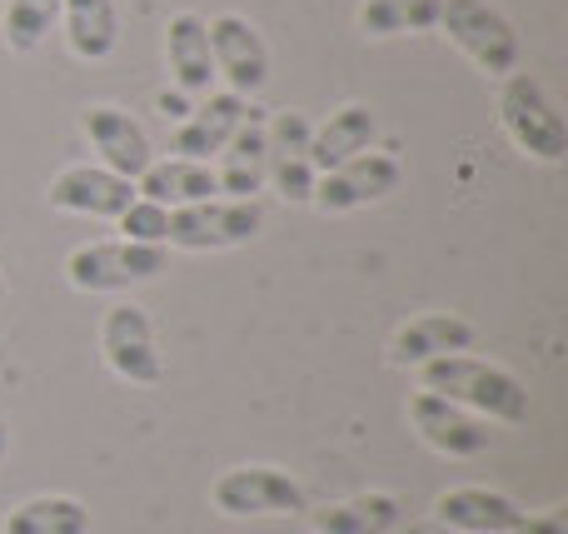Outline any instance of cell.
<instances>
[{
  "label": "cell",
  "instance_id": "6",
  "mask_svg": "<svg viewBox=\"0 0 568 534\" xmlns=\"http://www.w3.org/2000/svg\"><path fill=\"white\" fill-rule=\"evenodd\" d=\"M265 230V205L260 200H230V195H210L195 205L170 210V230L165 245L175 250H230L245 245Z\"/></svg>",
  "mask_w": 568,
  "mask_h": 534
},
{
  "label": "cell",
  "instance_id": "8",
  "mask_svg": "<svg viewBox=\"0 0 568 534\" xmlns=\"http://www.w3.org/2000/svg\"><path fill=\"white\" fill-rule=\"evenodd\" d=\"M100 360L115 380L125 385H160L165 380V360L155 345V325L135 300H120L100 320Z\"/></svg>",
  "mask_w": 568,
  "mask_h": 534
},
{
  "label": "cell",
  "instance_id": "17",
  "mask_svg": "<svg viewBox=\"0 0 568 534\" xmlns=\"http://www.w3.org/2000/svg\"><path fill=\"white\" fill-rule=\"evenodd\" d=\"M220 165H215V180H220V195L230 200H260L270 180V155H265V120L250 110L245 125L230 135V145L220 150Z\"/></svg>",
  "mask_w": 568,
  "mask_h": 534
},
{
  "label": "cell",
  "instance_id": "28",
  "mask_svg": "<svg viewBox=\"0 0 568 534\" xmlns=\"http://www.w3.org/2000/svg\"><path fill=\"white\" fill-rule=\"evenodd\" d=\"M160 110H165V115H175V120L190 115V110H185V95H160Z\"/></svg>",
  "mask_w": 568,
  "mask_h": 534
},
{
  "label": "cell",
  "instance_id": "13",
  "mask_svg": "<svg viewBox=\"0 0 568 534\" xmlns=\"http://www.w3.org/2000/svg\"><path fill=\"white\" fill-rule=\"evenodd\" d=\"M245 115H250V100L245 95H235V90H210V95L200 100L185 120H180L175 145H170V150H175V155H185V160H205V165H210V160L230 145V135L245 125Z\"/></svg>",
  "mask_w": 568,
  "mask_h": 534
},
{
  "label": "cell",
  "instance_id": "26",
  "mask_svg": "<svg viewBox=\"0 0 568 534\" xmlns=\"http://www.w3.org/2000/svg\"><path fill=\"white\" fill-rule=\"evenodd\" d=\"M120 240H135V245H165V230H170V210L155 205V200L135 195L125 210L115 215Z\"/></svg>",
  "mask_w": 568,
  "mask_h": 534
},
{
  "label": "cell",
  "instance_id": "4",
  "mask_svg": "<svg viewBox=\"0 0 568 534\" xmlns=\"http://www.w3.org/2000/svg\"><path fill=\"white\" fill-rule=\"evenodd\" d=\"M170 250L165 245H135V240H90V245L70 250L65 280L85 295H110V290H130L145 280L165 275Z\"/></svg>",
  "mask_w": 568,
  "mask_h": 534
},
{
  "label": "cell",
  "instance_id": "1",
  "mask_svg": "<svg viewBox=\"0 0 568 534\" xmlns=\"http://www.w3.org/2000/svg\"><path fill=\"white\" fill-rule=\"evenodd\" d=\"M419 390H434V395L474 410L479 420H499V425H524L529 420V390H524V380L514 370L494 365V360L469 355V350L419 365Z\"/></svg>",
  "mask_w": 568,
  "mask_h": 534
},
{
  "label": "cell",
  "instance_id": "25",
  "mask_svg": "<svg viewBox=\"0 0 568 534\" xmlns=\"http://www.w3.org/2000/svg\"><path fill=\"white\" fill-rule=\"evenodd\" d=\"M60 20V0H10L6 6V46L16 56H30L50 40Z\"/></svg>",
  "mask_w": 568,
  "mask_h": 534
},
{
  "label": "cell",
  "instance_id": "22",
  "mask_svg": "<svg viewBox=\"0 0 568 534\" xmlns=\"http://www.w3.org/2000/svg\"><path fill=\"white\" fill-rule=\"evenodd\" d=\"M404 510L384 490H364V495L334 500V505L314 510V534H389L399 530Z\"/></svg>",
  "mask_w": 568,
  "mask_h": 534
},
{
  "label": "cell",
  "instance_id": "27",
  "mask_svg": "<svg viewBox=\"0 0 568 534\" xmlns=\"http://www.w3.org/2000/svg\"><path fill=\"white\" fill-rule=\"evenodd\" d=\"M514 534H568V515L564 510H544V515H524Z\"/></svg>",
  "mask_w": 568,
  "mask_h": 534
},
{
  "label": "cell",
  "instance_id": "31",
  "mask_svg": "<svg viewBox=\"0 0 568 534\" xmlns=\"http://www.w3.org/2000/svg\"><path fill=\"white\" fill-rule=\"evenodd\" d=\"M439 534H454V530H439Z\"/></svg>",
  "mask_w": 568,
  "mask_h": 534
},
{
  "label": "cell",
  "instance_id": "16",
  "mask_svg": "<svg viewBox=\"0 0 568 534\" xmlns=\"http://www.w3.org/2000/svg\"><path fill=\"white\" fill-rule=\"evenodd\" d=\"M474 345V325L464 315H414L394 330L389 340V365L394 370H419L429 360H444V355H459V350Z\"/></svg>",
  "mask_w": 568,
  "mask_h": 534
},
{
  "label": "cell",
  "instance_id": "12",
  "mask_svg": "<svg viewBox=\"0 0 568 534\" xmlns=\"http://www.w3.org/2000/svg\"><path fill=\"white\" fill-rule=\"evenodd\" d=\"M50 210L65 215H90V220H115L120 210L135 200V180L115 175L105 165H65L45 190Z\"/></svg>",
  "mask_w": 568,
  "mask_h": 534
},
{
  "label": "cell",
  "instance_id": "30",
  "mask_svg": "<svg viewBox=\"0 0 568 534\" xmlns=\"http://www.w3.org/2000/svg\"><path fill=\"white\" fill-rule=\"evenodd\" d=\"M0 295H6V275H0Z\"/></svg>",
  "mask_w": 568,
  "mask_h": 534
},
{
  "label": "cell",
  "instance_id": "10",
  "mask_svg": "<svg viewBox=\"0 0 568 534\" xmlns=\"http://www.w3.org/2000/svg\"><path fill=\"white\" fill-rule=\"evenodd\" d=\"M210 60L235 95H260L270 85V46L245 16H210Z\"/></svg>",
  "mask_w": 568,
  "mask_h": 534
},
{
  "label": "cell",
  "instance_id": "19",
  "mask_svg": "<svg viewBox=\"0 0 568 534\" xmlns=\"http://www.w3.org/2000/svg\"><path fill=\"white\" fill-rule=\"evenodd\" d=\"M135 195L155 200V205H165V210H180V205H195V200L220 195V180L205 160L170 155V160H150L145 175L135 180Z\"/></svg>",
  "mask_w": 568,
  "mask_h": 534
},
{
  "label": "cell",
  "instance_id": "11",
  "mask_svg": "<svg viewBox=\"0 0 568 534\" xmlns=\"http://www.w3.org/2000/svg\"><path fill=\"white\" fill-rule=\"evenodd\" d=\"M310 115L304 110H280L265 125V155H270V180H275L280 200L290 205H310L314 195V160H310Z\"/></svg>",
  "mask_w": 568,
  "mask_h": 534
},
{
  "label": "cell",
  "instance_id": "2",
  "mask_svg": "<svg viewBox=\"0 0 568 534\" xmlns=\"http://www.w3.org/2000/svg\"><path fill=\"white\" fill-rule=\"evenodd\" d=\"M499 120L509 130V140L524 150L529 160L559 165L568 155V120L559 110V100L549 95L534 70H509L499 85Z\"/></svg>",
  "mask_w": 568,
  "mask_h": 534
},
{
  "label": "cell",
  "instance_id": "23",
  "mask_svg": "<svg viewBox=\"0 0 568 534\" xmlns=\"http://www.w3.org/2000/svg\"><path fill=\"white\" fill-rule=\"evenodd\" d=\"M85 530H90V510L75 495H36L10 510L0 534H85Z\"/></svg>",
  "mask_w": 568,
  "mask_h": 534
},
{
  "label": "cell",
  "instance_id": "24",
  "mask_svg": "<svg viewBox=\"0 0 568 534\" xmlns=\"http://www.w3.org/2000/svg\"><path fill=\"white\" fill-rule=\"evenodd\" d=\"M434 26H439V0H364L359 6V30L374 40L419 36Z\"/></svg>",
  "mask_w": 568,
  "mask_h": 534
},
{
  "label": "cell",
  "instance_id": "3",
  "mask_svg": "<svg viewBox=\"0 0 568 534\" xmlns=\"http://www.w3.org/2000/svg\"><path fill=\"white\" fill-rule=\"evenodd\" d=\"M434 30H444L484 75L504 80L524 60V40L514 30V20L489 0H439V26Z\"/></svg>",
  "mask_w": 568,
  "mask_h": 534
},
{
  "label": "cell",
  "instance_id": "18",
  "mask_svg": "<svg viewBox=\"0 0 568 534\" xmlns=\"http://www.w3.org/2000/svg\"><path fill=\"white\" fill-rule=\"evenodd\" d=\"M165 60H170V75H175L180 95H210V85H215V60H210L205 16H195V10L170 16V26H165Z\"/></svg>",
  "mask_w": 568,
  "mask_h": 534
},
{
  "label": "cell",
  "instance_id": "7",
  "mask_svg": "<svg viewBox=\"0 0 568 534\" xmlns=\"http://www.w3.org/2000/svg\"><path fill=\"white\" fill-rule=\"evenodd\" d=\"M404 180V165L389 155V150H359V155H349L344 165L324 170V175H314V195L310 205L320 210V215H349V210H364V205H379V200H389L394 190H399Z\"/></svg>",
  "mask_w": 568,
  "mask_h": 534
},
{
  "label": "cell",
  "instance_id": "14",
  "mask_svg": "<svg viewBox=\"0 0 568 534\" xmlns=\"http://www.w3.org/2000/svg\"><path fill=\"white\" fill-rule=\"evenodd\" d=\"M434 520H439V530H454V534H514L524 510L504 490L454 485L434 500Z\"/></svg>",
  "mask_w": 568,
  "mask_h": 534
},
{
  "label": "cell",
  "instance_id": "21",
  "mask_svg": "<svg viewBox=\"0 0 568 534\" xmlns=\"http://www.w3.org/2000/svg\"><path fill=\"white\" fill-rule=\"evenodd\" d=\"M60 16H65V40L75 60H100L115 56L120 46V6L115 0H60Z\"/></svg>",
  "mask_w": 568,
  "mask_h": 534
},
{
  "label": "cell",
  "instance_id": "15",
  "mask_svg": "<svg viewBox=\"0 0 568 534\" xmlns=\"http://www.w3.org/2000/svg\"><path fill=\"white\" fill-rule=\"evenodd\" d=\"M85 135H90V145L100 150L105 170H115V175H125V180H140L145 165L155 160V145H150L145 125L120 105H90L85 110Z\"/></svg>",
  "mask_w": 568,
  "mask_h": 534
},
{
  "label": "cell",
  "instance_id": "9",
  "mask_svg": "<svg viewBox=\"0 0 568 534\" xmlns=\"http://www.w3.org/2000/svg\"><path fill=\"white\" fill-rule=\"evenodd\" d=\"M409 425L419 430L424 445L439 450V455H449V460H474L494 445L489 420H479L474 410L434 395V390H414L409 395Z\"/></svg>",
  "mask_w": 568,
  "mask_h": 534
},
{
  "label": "cell",
  "instance_id": "29",
  "mask_svg": "<svg viewBox=\"0 0 568 534\" xmlns=\"http://www.w3.org/2000/svg\"><path fill=\"white\" fill-rule=\"evenodd\" d=\"M6 455H10V430L0 425V460H6Z\"/></svg>",
  "mask_w": 568,
  "mask_h": 534
},
{
  "label": "cell",
  "instance_id": "5",
  "mask_svg": "<svg viewBox=\"0 0 568 534\" xmlns=\"http://www.w3.org/2000/svg\"><path fill=\"white\" fill-rule=\"evenodd\" d=\"M210 505L225 520H275V515H304L310 495L280 465H235L210 485Z\"/></svg>",
  "mask_w": 568,
  "mask_h": 534
},
{
  "label": "cell",
  "instance_id": "20",
  "mask_svg": "<svg viewBox=\"0 0 568 534\" xmlns=\"http://www.w3.org/2000/svg\"><path fill=\"white\" fill-rule=\"evenodd\" d=\"M374 135H379V120H374L369 105H344L334 110L324 125L310 130V160H314V175H324V170L344 165L349 155H359V150L374 145Z\"/></svg>",
  "mask_w": 568,
  "mask_h": 534
}]
</instances>
